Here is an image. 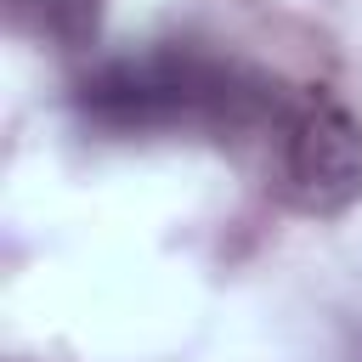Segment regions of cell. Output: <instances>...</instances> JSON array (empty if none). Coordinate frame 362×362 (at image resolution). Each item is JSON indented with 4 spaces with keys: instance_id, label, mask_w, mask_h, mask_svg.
<instances>
[{
    "instance_id": "1",
    "label": "cell",
    "mask_w": 362,
    "mask_h": 362,
    "mask_svg": "<svg viewBox=\"0 0 362 362\" xmlns=\"http://www.w3.org/2000/svg\"><path fill=\"white\" fill-rule=\"evenodd\" d=\"M288 96L277 79L198 51V45H153L136 57H113L90 68L74 90V113L102 136H243L277 124Z\"/></svg>"
},
{
    "instance_id": "2",
    "label": "cell",
    "mask_w": 362,
    "mask_h": 362,
    "mask_svg": "<svg viewBox=\"0 0 362 362\" xmlns=\"http://www.w3.org/2000/svg\"><path fill=\"white\" fill-rule=\"evenodd\" d=\"M277 130V198L300 215H345L362 198V124L328 90L288 96Z\"/></svg>"
},
{
    "instance_id": "3",
    "label": "cell",
    "mask_w": 362,
    "mask_h": 362,
    "mask_svg": "<svg viewBox=\"0 0 362 362\" xmlns=\"http://www.w3.org/2000/svg\"><path fill=\"white\" fill-rule=\"evenodd\" d=\"M11 11L51 45L62 51H79L96 40L102 28V0H11Z\"/></svg>"
}]
</instances>
